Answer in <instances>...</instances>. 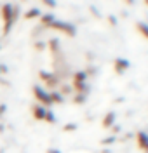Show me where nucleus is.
<instances>
[{"label":"nucleus","mask_w":148,"mask_h":153,"mask_svg":"<svg viewBox=\"0 0 148 153\" xmlns=\"http://www.w3.org/2000/svg\"><path fill=\"white\" fill-rule=\"evenodd\" d=\"M40 21H42V26H51L56 19H54V16H52V14H44V16L40 18Z\"/></svg>","instance_id":"9"},{"label":"nucleus","mask_w":148,"mask_h":153,"mask_svg":"<svg viewBox=\"0 0 148 153\" xmlns=\"http://www.w3.org/2000/svg\"><path fill=\"white\" fill-rule=\"evenodd\" d=\"M127 68H129V61L127 59H122V57L115 59V71H117L118 75H122Z\"/></svg>","instance_id":"4"},{"label":"nucleus","mask_w":148,"mask_h":153,"mask_svg":"<svg viewBox=\"0 0 148 153\" xmlns=\"http://www.w3.org/2000/svg\"><path fill=\"white\" fill-rule=\"evenodd\" d=\"M33 94H35V97L39 99V103H40V106L44 105V106H51L52 105V101H51V96H49V92H45L42 87H39V85H35L33 87Z\"/></svg>","instance_id":"3"},{"label":"nucleus","mask_w":148,"mask_h":153,"mask_svg":"<svg viewBox=\"0 0 148 153\" xmlns=\"http://www.w3.org/2000/svg\"><path fill=\"white\" fill-rule=\"evenodd\" d=\"M49 47H51V51H52L54 54H59V42L56 40V38L49 42Z\"/></svg>","instance_id":"13"},{"label":"nucleus","mask_w":148,"mask_h":153,"mask_svg":"<svg viewBox=\"0 0 148 153\" xmlns=\"http://www.w3.org/2000/svg\"><path fill=\"white\" fill-rule=\"evenodd\" d=\"M51 28L59 30V31L66 33L68 37H75V33H77V30H75V26H73L71 23H63V21H54V23L51 25Z\"/></svg>","instance_id":"2"},{"label":"nucleus","mask_w":148,"mask_h":153,"mask_svg":"<svg viewBox=\"0 0 148 153\" xmlns=\"http://www.w3.org/2000/svg\"><path fill=\"white\" fill-rule=\"evenodd\" d=\"M45 84H47V87H49V89H54V87L59 84L58 75H52V73H51V76L47 78V80H45Z\"/></svg>","instance_id":"10"},{"label":"nucleus","mask_w":148,"mask_h":153,"mask_svg":"<svg viewBox=\"0 0 148 153\" xmlns=\"http://www.w3.org/2000/svg\"><path fill=\"white\" fill-rule=\"evenodd\" d=\"M87 73H91V75H92V73H96V68H89Z\"/></svg>","instance_id":"24"},{"label":"nucleus","mask_w":148,"mask_h":153,"mask_svg":"<svg viewBox=\"0 0 148 153\" xmlns=\"http://www.w3.org/2000/svg\"><path fill=\"white\" fill-rule=\"evenodd\" d=\"M5 110H7V106H5V105H0V117L5 113Z\"/></svg>","instance_id":"23"},{"label":"nucleus","mask_w":148,"mask_h":153,"mask_svg":"<svg viewBox=\"0 0 148 153\" xmlns=\"http://www.w3.org/2000/svg\"><path fill=\"white\" fill-rule=\"evenodd\" d=\"M86 78H87L86 71H77L73 75V84H86Z\"/></svg>","instance_id":"7"},{"label":"nucleus","mask_w":148,"mask_h":153,"mask_svg":"<svg viewBox=\"0 0 148 153\" xmlns=\"http://www.w3.org/2000/svg\"><path fill=\"white\" fill-rule=\"evenodd\" d=\"M136 28H138L139 31L148 38V25H147V23H138V25H136Z\"/></svg>","instance_id":"14"},{"label":"nucleus","mask_w":148,"mask_h":153,"mask_svg":"<svg viewBox=\"0 0 148 153\" xmlns=\"http://www.w3.org/2000/svg\"><path fill=\"white\" fill-rule=\"evenodd\" d=\"M31 111H33V117H35V120H44V117H45V110H44V106L35 105Z\"/></svg>","instance_id":"6"},{"label":"nucleus","mask_w":148,"mask_h":153,"mask_svg":"<svg viewBox=\"0 0 148 153\" xmlns=\"http://www.w3.org/2000/svg\"><path fill=\"white\" fill-rule=\"evenodd\" d=\"M77 105H82V103H86V94H79V96H75V99H73Z\"/></svg>","instance_id":"16"},{"label":"nucleus","mask_w":148,"mask_h":153,"mask_svg":"<svg viewBox=\"0 0 148 153\" xmlns=\"http://www.w3.org/2000/svg\"><path fill=\"white\" fill-rule=\"evenodd\" d=\"M113 122H115V113H113V111H110V113H106L105 120H103V127H112Z\"/></svg>","instance_id":"8"},{"label":"nucleus","mask_w":148,"mask_h":153,"mask_svg":"<svg viewBox=\"0 0 148 153\" xmlns=\"http://www.w3.org/2000/svg\"><path fill=\"white\" fill-rule=\"evenodd\" d=\"M44 120H47L49 124H54V122H56V118H54V113H51V111H45V117H44Z\"/></svg>","instance_id":"15"},{"label":"nucleus","mask_w":148,"mask_h":153,"mask_svg":"<svg viewBox=\"0 0 148 153\" xmlns=\"http://www.w3.org/2000/svg\"><path fill=\"white\" fill-rule=\"evenodd\" d=\"M113 141H115V137H113V136H110V137H105L101 143H103V144H110V143H113Z\"/></svg>","instance_id":"19"},{"label":"nucleus","mask_w":148,"mask_h":153,"mask_svg":"<svg viewBox=\"0 0 148 153\" xmlns=\"http://www.w3.org/2000/svg\"><path fill=\"white\" fill-rule=\"evenodd\" d=\"M35 49H37V51H44V49H45V44H44V42H37V44H35Z\"/></svg>","instance_id":"20"},{"label":"nucleus","mask_w":148,"mask_h":153,"mask_svg":"<svg viewBox=\"0 0 148 153\" xmlns=\"http://www.w3.org/2000/svg\"><path fill=\"white\" fill-rule=\"evenodd\" d=\"M136 139H138L139 148H141L143 152H147V153H148V134H147V132H138Z\"/></svg>","instance_id":"5"},{"label":"nucleus","mask_w":148,"mask_h":153,"mask_svg":"<svg viewBox=\"0 0 148 153\" xmlns=\"http://www.w3.org/2000/svg\"><path fill=\"white\" fill-rule=\"evenodd\" d=\"M70 92H71V87H70V85H63V87H61V92H59V94L63 96V94H70Z\"/></svg>","instance_id":"17"},{"label":"nucleus","mask_w":148,"mask_h":153,"mask_svg":"<svg viewBox=\"0 0 148 153\" xmlns=\"http://www.w3.org/2000/svg\"><path fill=\"white\" fill-rule=\"evenodd\" d=\"M63 129H65L66 132H68V131H75V129H77V124H66Z\"/></svg>","instance_id":"18"},{"label":"nucleus","mask_w":148,"mask_h":153,"mask_svg":"<svg viewBox=\"0 0 148 153\" xmlns=\"http://www.w3.org/2000/svg\"><path fill=\"white\" fill-rule=\"evenodd\" d=\"M0 70H2V66H0Z\"/></svg>","instance_id":"26"},{"label":"nucleus","mask_w":148,"mask_h":153,"mask_svg":"<svg viewBox=\"0 0 148 153\" xmlns=\"http://www.w3.org/2000/svg\"><path fill=\"white\" fill-rule=\"evenodd\" d=\"M2 18H4V35H7L14 25V18H12V5L5 4L2 7Z\"/></svg>","instance_id":"1"},{"label":"nucleus","mask_w":148,"mask_h":153,"mask_svg":"<svg viewBox=\"0 0 148 153\" xmlns=\"http://www.w3.org/2000/svg\"><path fill=\"white\" fill-rule=\"evenodd\" d=\"M49 96H51V101L52 103H63V96L59 94V92H56V91L54 92H49Z\"/></svg>","instance_id":"12"},{"label":"nucleus","mask_w":148,"mask_h":153,"mask_svg":"<svg viewBox=\"0 0 148 153\" xmlns=\"http://www.w3.org/2000/svg\"><path fill=\"white\" fill-rule=\"evenodd\" d=\"M47 7H56V2H52V0H47V2H44Z\"/></svg>","instance_id":"22"},{"label":"nucleus","mask_w":148,"mask_h":153,"mask_svg":"<svg viewBox=\"0 0 148 153\" xmlns=\"http://www.w3.org/2000/svg\"><path fill=\"white\" fill-rule=\"evenodd\" d=\"M39 16H40V9H37V7H33V9L25 12V18L26 19H33V18H39Z\"/></svg>","instance_id":"11"},{"label":"nucleus","mask_w":148,"mask_h":153,"mask_svg":"<svg viewBox=\"0 0 148 153\" xmlns=\"http://www.w3.org/2000/svg\"><path fill=\"white\" fill-rule=\"evenodd\" d=\"M47 153H59V150H54V148H51V150H49Z\"/></svg>","instance_id":"25"},{"label":"nucleus","mask_w":148,"mask_h":153,"mask_svg":"<svg viewBox=\"0 0 148 153\" xmlns=\"http://www.w3.org/2000/svg\"><path fill=\"white\" fill-rule=\"evenodd\" d=\"M108 21H110V25H113V26L117 25V18H115V16H110V18H108Z\"/></svg>","instance_id":"21"}]
</instances>
